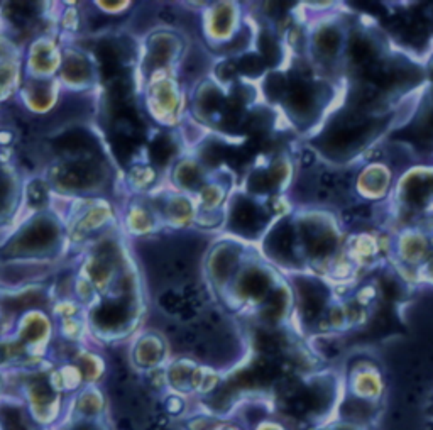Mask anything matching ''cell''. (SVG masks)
I'll list each match as a JSON object with an SVG mask.
<instances>
[{"label":"cell","instance_id":"cell-1","mask_svg":"<svg viewBox=\"0 0 433 430\" xmlns=\"http://www.w3.org/2000/svg\"><path fill=\"white\" fill-rule=\"evenodd\" d=\"M38 173L56 197L69 200L107 197L119 202L122 170L117 168L110 148L58 154Z\"/></svg>","mask_w":433,"mask_h":430},{"label":"cell","instance_id":"cell-2","mask_svg":"<svg viewBox=\"0 0 433 430\" xmlns=\"http://www.w3.org/2000/svg\"><path fill=\"white\" fill-rule=\"evenodd\" d=\"M0 258L69 263L63 219L53 208L22 212L19 220L0 237Z\"/></svg>","mask_w":433,"mask_h":430},{"label":"cell","instance_id":"cell-3","mask_svg":"<svg viewBox=\"0 0 433 430\" xmlns=\"http://www.w3.org/2000/svg\"><path fill=\"white\" fill-rule=\"evenodd\" d=\"M56 80L66 95L87 98L102 97V66L91 47L80 39L65 41Z\"/></svg>","mask_w":433,"mask_h":430},{"label":"cell","instance_id":"cell-4","mask_svg":"<svg viewBox=\"0 0 433 430\" xmlns=\"http://www.w3.org/2000/svg\"><path fill=\"white\" fill-rule=\"evenodd\" d=\"M68 263L0 258V295H17L49 286Z\"/></svg>","mask_w":433,"mask_h":430},{"label":"cell","instance_id":"cell-5","mask_svg":"<svg viewBox=\"0 0 433 430\" xmlns=\"http://www.w3.org/2000/svg\"><path fill=\"white\" fill-rule=\"evenodd\" d=\"M65 98L56 78H22L12 105L25 119H47L54 116Z\"/></svg>","mask_w":433,"mask_h":430},{"label":"cell","instance_id":"cell-6","mask_svg":"<svg viewBox=\"0 0 433 430\" xmlns=\"http://www.w3.org/2000/svg\"><path fill=\"white\" fill-rule=\"evenodd\" d=\"M63 39L54 31L32 38L22 50L24 78H56L63 56Z\"/></svg>","mask_w":433,"mask_h":430},{"label":"cell","instance_id":"cell-7","mask_svg":"<svg viewBox=\"0 0 433 430\" xmlns=\"http://www.w3.org/2000/svg\"><path fill=\"white\" fill-rule=\"evenodd\" d=\"M27 175L19 161L0 158V237L24 212V183Z\"/></svg>","mask_w":433,"mask_h":430},{"label":"cell","instance_id":"cell-8","mask_svg":"<svg viewBox=\"0 0 433 430\" xmlns=\"http://www.w3.org/2000/svg\"><path fill=\"white\" fill-rule=\"evenodd\" d=\"M22 78V47L0 34V109L12 105Z\"/></svg>","mask_w":433,"mask_h":430},{"label":"cell","instance_id":"cell-9","mask_svg":"<svg viewBox=\"0 0 433 430\" xmlns=\"http://www.w3.org/2000/svg\"><path fill=\"white\" fill-rule=\"evenodd\" d=\"M88 6L91 7V12L98 14V16L105 17V19H115V17H122L126 14L131 12V9L134 7L132 2H102V0H97V2H90Z\"/></svg>","mask_w":433,"mask_h":430},{"label":"cell","instance_id":"cell-10","mask_svg":"<svg viewBox=\"0 0 433 430\" xmlns=\"http://www.w3.org/2000/svg\"><path fill=\"white\" fill-rule=\"evenodd\" d=\"M0 34H2V28H0Z\"/></svg>","mask_w":433,"mask_h":430}]
</instances>
